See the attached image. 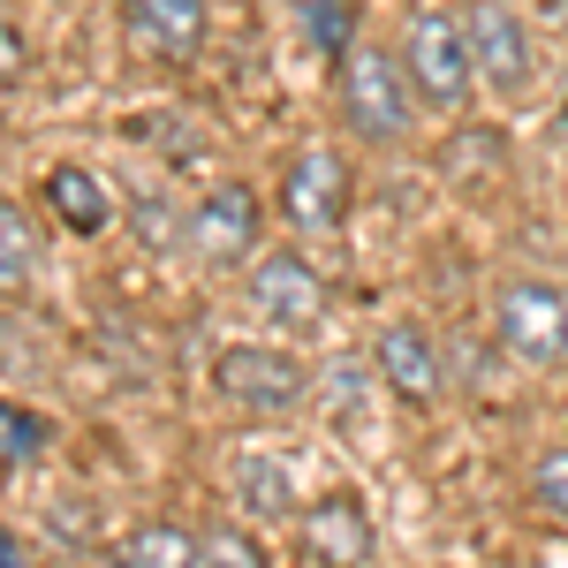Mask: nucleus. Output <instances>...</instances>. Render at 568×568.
I'll return each instance as SVG.
<instances>
[{"instance_id": "9d476101", "label": "nucleus", "mask_w": 568, "mask_h": 568, "mask_svg": "<svg viewBox=\"0 0 568 568\" xmlns=\"http://www.w3.org/2000/svg\"><path fill=\"white\" fill-rule=\"evenodd\" d=\"M304 554L326 568H356L372 554V530H364V508H356L349 493H326V500H311L304 516Z\"/></svg>"}, {"instance_id": "9b49d317", "label": "nucleus", "mask_w": 568, "mask_h": 568, "mask_svg": "<svg viewBox=\"0 0 568 568\" xmlns=\"http://www.w3.org/2000/svg\"><path fill=\"white\" fill-rule=\"evenodd\" d=\"M379 379L394 387V402L433 409V394H439V356H433V342H425L417 326H387V334H379Z\"/></svg>"}, {"instance_id": "412c9836", "label": "nucleus", "mask_w": 568, "mask_h": 568, "mask_svg": "<svg viewBox=\"0 0 568 568\" xmlns=\"http://www.w3.org/2000/svg\"><path fill=\"white\" fill-rule=\"evenodd\" d=\"M136 235H144V243H160V235H168V205H160V197H144V205H136Z\"/></svg>"}, {"instance_id": "f3484780", "label": "nucleus", "mask_w": 568, "mask_h": 568, "mask_svg": "<svg viewBox=\"0 0 568 568\" xmlns=\"http://www.w3.org/2000/svg\"><path fill=\"white\" fill-rule=\"evenodd\" d=\"M197 568H265V554H258L251 530H213L205 554H197Z\"/></svg>"}, {"instance_id": "f257e3e1", "label": "nucleus", "mask_w": 568, "mask_h": 568, "mask_svg": "<svg viewBox=\"0 0 568 568\" xmlns=\"http://www.w3.org/2000/svg\"><path fill=\"white\" fill-rule=\"evenodd\" d=\"M409 69H394L387 45H364L356 39L342 53V114H349V130L364 144H402L409 136V114H417V99H409Z\"/></svg>"}, {"instance_id": "423d86ee", "label": "nucleus", "mask_w": 568, "mask_h": 568, "mask_svg": "<svg viewBox=\"0 0 568 568\" xmlns=\"http://www.w3.org/2000/svg\"><path fill=\"white\" fill-rule=\"evenodd\" d=\"M190 251L205 265H243L258 251V197L243 182H213L190 213Z\"/></svg>"}, {"instance_id": "39448f33", "label": "nucleus", "mask_w": 568, "mask_h": 568, "mask_svg": "<svg viewBox=\"0 0 568 568\" xmlns=\"http://www.w3.org/2000/svg\"><path fill=\"white\" fill-rule=\"evenodd\" d=\"M281 213H288L296 235L342 227V213H349V168H342L326 144H304V152L288 160V175H281Z\"/></svg>"}, {"instance_id": "0eeeda50", "label": "nucleus", "mask_w": 568, "mask_h": 568, "mask_svg": "<svg viewBox=\"0 0 568 568\" xmlns=\"http://www.w3.org/2000/svg\"><path fill=\"white\" fill-rule=\"evenodd\" d=\"M122 31L136 39V53L190 69L205 45V0H122Z\"/></svg>"}, {"instance_id": "20e7f679", "label": "nucleus", "mask_w": 568, "mask_h": 568, "mask_svg": "<svg viewBox=\"0 0 568 568\" xmlns=\"http://www.w3.org/2000/svg\"><path fill=\"white\" fill-rule=\"evenodd\" d=\"M213 387L235 402V409H296L311 387L304 356L273 349V342H235V349H220L213 364Z\"/></svg>"}, {"instance_id": "6e6552de", "label": "nucleus", "mask_w": 568, "mask_h": 568, "mask_svg": "<svg viewBox=\"0 0 568 568\" xmlns=\"http://www.w3.org/2000/svg\"><path fill=\"white\" fill-rule=\"evenodd\" d=\"M326 304V288H318V273H311L296 251H273V258L251 265V311L273 318V326H311Z\"/></svg>"}, {"instance_id": "f03ea898", "label": "nucleus", "mask_w": 568, "mask_h": 568, "mask_svg": "<svg viewBox=\"0 0 568 568\" xmlns=\"http://www.w3.org/2000/svg\"><path fill=\"white\" fill-rule=\"evenodd\" d=\"M402 69H409V84H417L425 106L455 114V106L470 99V77H478L470 23H455V16H417V23H409V39H402Z\"/></svg>"}, {"instance_id": "6ab92c4d", "label": "nucleus", "mask_w": 568, "mask_h": 568, "mask_svg": "<svg viewBox=\"0 0 568 568\" xmlns=\"http://www.w3.org/2000/svg\"><path fill=\"white\" fill-rule=\"evenodd\" d=\"M538 500H546L554 516H568V447L538 455Z\"/></svg>"}, {"instance_id": "aec40b11", "label": "nucleus", "mask_w": 568, "mask_h": 568, "mask_svg": "<svg viewBox=\"0 0 568 568\" xmlns=\"http://www.w3.org/2000/svg\"><path fill=\"white\" fill-rule=\"evenodd\" d=\"M0 69H8V84H23V31L16 23L0 31Z\"/></svg>"}, {"instance_id": "5701e85b", "label": "nucleus", "mask_w": 568, "mask_h": 568, "mask_svg": "<svg viewBox=\"0 0 568 568\" xmlns=\"http://www.w3.org/2000/svg\"><path fill=\"white\" fill-rule=\"evenodd\" d=\"M318 568H326V561H318Z\"/></svg>"}, {"instance_id": "a211bd4d", "label": "nucleus", "mask_w": 568, "mask_h": 568, "mask_svg": "<svg viewBox=\"0 0 568 568\" xmlns=\"http://www.w3.org/2000/svg\"><path fill=\"white\" fill-rule=\"evenodd\" d=\"M0 433H8V463H31L45 447V425L23 409V402H8V417H0Z\"/></svg>"}, {"instance_id": "dca6fc26", "label": "nucleus", "mask_w": 568, "mask_h": 568, "mask_svg": "<svg viewBox=\"0 0 568 568\" xmlns=\"http://www.w3.org/2000/svg\"><path fill=\"white\" fill-rule=\"evenodd\" d=\"M311 45L318 53H349L356 45V0H311Z\"/></svg>"}, {"instance_id": "4be33fe9", "label": "nucleus", "mask_w": 568, "mask_h": 568, "mask_svg": "<svg viewBox=\"0 0 568 568\" xmlns=\"http://www.w3.org/2000/svg\"><path fill=\"white\" fill-rule=\"evenodd\" d=\"M0 561H8V568H31V561H23V538H16V530H8V546H0Z\"/></svg>"}, {"instance_id": "4468645a", "label": "nucleus", "mask_w": 568, "mask_h": 568, "mask_svg": "<svg viewBox=\"0 0 568 568\" xmlns=\"http://www.w3.org/2000/svg\"><path fill=\"white\" fill-rule=\"evenodd\" d=\"M235 485H243V508L258 516V524H281L288 516V500H296V485H288V463L281 455H235Z\"/></svg>"}, {"instance_id": "ddd939ff", "label": "nucleus", "mask_w": 568, "mask_h": 568, "mask_svg": "<svg viewBox=\"0 0 568 568\" xmlns=\"http://www.w3.org/2000/svg\"><path fill=\"white\" fill-rule=\"evenodd\" d=\"M197 554H205V538H190V530H175V524H144L114 546L106 568H197Z\"/></svg>"}, {"instance_id": "1a4fd4ad", "label": "nucleus", "mask_w": 568, "mask_h": 568, "mask_svg": "<svg viewBox=\"0 0 568 568\" xmlns=\"http://www.w3.org/2000/svg\"><path fill=\"white\" fill-rule=\"evenodd\" d=\"M470 45H478V77L493 91H524L530 45H524V23H516L508 0H478V8H470Z\"/></svg>"}, {"instance_id": "7ed1b4c3", "label": "nucleus", "mask_w": 568, "mask_h": 568, "mask_svg": "<svg viewBox=\"0 0 568 568\" xmlns=\"http://www.w3.org/2000/svg\"><path fill=\"white\" fill-rule=\"evenodd\" d=\"M493 334L524 364H561L568 356V296L554 281H524L516 273V281L493 288Z\"/></svg>"}, {"instance_id": "f8f14e48", "label": "nucleus", "mask_w": 568, "mask_h": 568, "mask_svg": "<svg viewBox=\"0 0 568 568\" xmlns=\"http://www.w3.org/2000/svg\"><path fill=\"white\" fill-rule=\"evenodd\" d=\"M45 205L69 220L77 235H99V227L114 220V197H106V182L91 175V168H53V175H45Z\"/></svg>"}, {"instance_id": "2eb2a0df", "label": "nucleus", "mask_w": 568, "mask_h": 568, "mask_svg": "<svg viewBox=\"0 0 568 568\" xmlns=\"http://www.w3.org/2000/svg\"><path fill=\"white\" fill-rule=\"evenodd\" d=\"M31 273H39V243H31V220L16 213H0V281H8V296H23L31 288Z\"/></svg>"}]
</instances>
